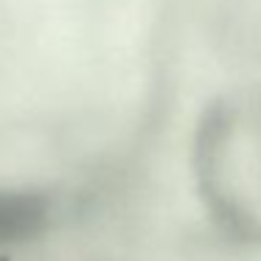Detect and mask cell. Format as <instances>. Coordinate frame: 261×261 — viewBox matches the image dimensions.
<instances>
[{
    "label": "cell",
    "mask_w": 261,
    "mask_h": 261,
    "mask_svg": "<svg viewBox=\"0 0 261 261\" xmlns=\"http://www.w3.org/2000/svg\"><path fill=\"white\" fill-rule=\"evenodd\" d=\"M37 219L34 202L29 199H0V239L9 233H20Z\"/></svg>",
    "instance_id": "1"
}]
</instances>
